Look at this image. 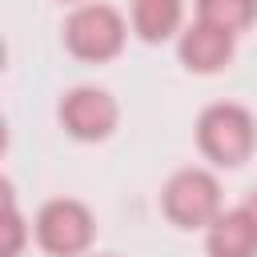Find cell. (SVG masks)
<instances>
[{
    "label": "cell",
    "instance_id": "cell-1",
    "mask_svg": "<svg viewBox=\"0 0 257 257\" xmlns=\"http://www.w3.org/2000/svg\"><path fill=\"white\" fill-rule=\"evenodd\" d=\"M197 145H201V153L213 165L237 169L257 149V124H253L249 108H241L233 100H221V104H209L201 112V120H197Z\"/></svg>",
    "mask_w": 257,
    "mask_h": 257
},
{
    "label": "cell",
    "instance_id": "cell-2",
    "mask_svg": "<svg viewBox=\"0 0 257 257\" xmlns=\"http://www.w3.org/2000/svg\"><path fill=\"white\" fill-rule=\"evenodd\" d=\"M161 209L181 229H209L221 217V185L209 169H181L169 177Z\"/></svg>",
    "mask_w": 257,
    "mask_h": 257
},
{
    "label": "cell",
    "instance_id": "cell-3",
    "mask_svg": "<svg viewBox=\"0 0 257 257\" xmlns=\"http://www.w3.org/2000/svg\"><path fill=\"white\" fill-rule=\"evenodd\" d=\"M64 44L80 60H112L124 48V16L108 4H80L64 20Z\"/></svg>",
    "mask_w": 257,
    "mask_h": 257
},
{
    "label": "cell",
    "instance_id": "cell-4",
    "mask_svg": "<svg viewBox=\"0 0 257 257\" xmlns=\"http://www.w3.org/2000/svg\"><path fill=\"white\" fill-rule=\"evenodd\" d=\"M92 213L88 205L72 201V197H56L36 213V241L44 253L52 257H80L92 245Z\"/></svg>",
    "mask_w": 257,
    "mask_h": 257
},
{
    "label": "cell",
    "instance_id": "cell-5",
    "mask_svg": "<svg viewBox=\"0 0 257 257\" xmlns=\"http://www.w3.org/2000/svg\"><path fill=\"white\" fill-rule=\"evenodd\" d=\"M116 116H120L116 112V100L104 88L80 84V88H68L60 96V124L76 141H104L116 128Z\"/></svg>",
    "mask_w": 257,
    "mask_h": 257
},
{
    "label": "cell",
    "instance_id": "cell-6",
    "mask_svg": "<svg viewBox=\"0 0 257 257\" xmlns=\"http://www.w3.org/2000/svg\"><path fill=\"white\" fill-rule=\"evenodd\" d=\"M177 52H181V64L189 72H221L233 60V36L205 24V20H197V24H189L181 32Z\"/></svg>",
    "mask_w": 257,
    "mask_h": 257
},
{
    "label": "cell",
    "instance_id": "cell-7",
    "mask_svg": "<svg viewBox=\"0 0 257 257\" xmlns=\"http://www.w3.org/2000/svg\"><path fill=\"white\" fill-rule=\"evenodd\" d=\"M205 253L209 257H257V225L245 217V209L221 213L209 233H205Z\"/></svg>",
    "mask_w": 257,
    "mask_h": 257
},
{
    "label": "cell",
    "instance_id": "cell-8",
    "mask_svg": "<svg viewBox=\"0 0 257 257\" xmlns=\"http://www.w3.org/2000/svg\"><path fill=\"white\" fill-rule=\"evenodd\" d=\"M185 0H133V32L149 44L169 40L181 28Z\"/></svg>",
    "mask_w": 257,
    "mask_h": 257
},
{
    "label": "cell",
    "instance_id": "cell-9",
    "mask_svg": "<svg viewBox=\"0 0 257 257\" xmlns=\"http://www.w3.org/2000/svg\"><path fill=\"white\" fill-rule=\"evenodd\" d=\"M197 20L237 36L257 20V0H197Z\"/></svg>",
    "mask_w": 257,
    "mask_h": 257
},
{
    "label": "cell",
    "instance_id": "cell-10",
    "mask_svg": "<svg viewBox=\"0 0 257 257\" xmlns=\"http://www.w3.org/2000/svg\"><path fill=\"white\" fill-rule=\"evenodd\" d=\"M4 229H8V241H4V257H16L20 253V241H24V221L16 213V201H12V189L4 185Z\"/></svg>",
    "mask_w": 257,
    "mask_h": 257
},
{
    "label": "cell",
    "instance_id": "cell-11",
    "mask_svg": "<svg viewBox=\"0 0 257 257\" xmlns=\"http://www.w3.org/2000/svg\"><path fill=\"white\" fill-rule=\"evenodd\" d=\"M241 209H245V217H249V221L257 225V189H249V197L241 201Z\"/></svg>",
    "mask_w": 257,
    "mask_h": 257
}]
</instances>
